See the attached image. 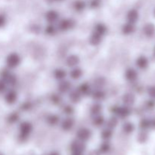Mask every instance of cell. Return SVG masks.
<instances>
[{
	"instance_id": "1",
	"label": "cell",
	"mask_w": 155,
	"mask_h": 155,
	"mask_svg": "<svg viewBox=\"0 0 155 155\" xmlns=\"http://www.w3.org/2000/svg\"><path fill=\"white\" fill-rule=\"evenodd\" d=\"M33 127L29 121H23L19 125V139L22 142L27 140L31 133L33 132Z\"/></svg>"
},
{
	"instance_id": "2",
	"label": "cell",
	"mask_w": 155,
	"mask_h": 155,
	"mask_svg": "<svg viewBox=\"0 0 155 155\" xmlns=\"http://www.w3.org/2000/svg\"><path fill=\"white\" fill-rule=\"evenodd\" d=\"M110 111L121 119H125L131 114V109L130 107L126 105L113 106L110 109Z\"/></svg>"
},
{
	"instance_id": "3",
	"label": "cell",
	"mask_w": 155,
	"mask_h": 155,
	"mask_svg": "<svg viewBox=\"0 0 155 155\" xmlns=\"http://www.w3.org/2000/svg\"><path fill=\"white\" fill-rule=\"evenodd\" d=\"M21 58L19 54L16 52H12L8 54L5 58V64L9 69H14L19 66Z\"/></svg>"
},
{
	"instance_id": "4",
	"label": "cell",
	"mask_w": 155,
	"mask_h": 155,
	"mask_svg": "<svg viewBox=\"0 0 155 155\" xmlns=\"http://www.w3.org/2000/svg\"><path fill=\"white\" fill-rule=\"evenodd\" d=\"M1 79L4 80L6 84L9 85V86H14L18 83V79H17L16 76L14 75L8 70H4L2 71Z\"/></svg>"
},
{
	"instance_id": "5",
	"label": "cell",
	"mask_w": 155,
	"mask_h": 155,
	"mask_svg": "<svg viewBox=\"0 0 155 155\" xmlns=\"http://www.w3.org/2000/svg\"><path fill=\"white\" fill-rule=\"evenodd\" d=\"M75 26V21L73 19L65 18V19L61 20L58 24V30L60 31L64 32L73 29Z\"/></svg>"
},
{
	"instance_id": "6",
	"label": "cell",
	"mask_w": 155,
	"mask_h": 155,
	"mask_svg": "<svg viewBox=\"0 0 155 155\" xmlns=\"http://www.w3.org/2000/svg\"><path fill=\"white\" fill-rule=\"evenodd\" d=\"M92 131L86 127H81L77 130V133H76L77 139L84 142L90 139V138L92 137Z\"/></svg>"
},
{
	"instance_id": "7",
	"label": "cell",
	"mask_w": 155,
	"mask_h": 155,
	"mask_svg": "<svg viewBox=\"0 0 155 155\" xmlns=\"http://www.w3.org/2000/svg\"><path fill=\"white\" fill-rule=\"evenodd\" d=\"M86 144L84 142L78 140H74L71 144V151L72 154H83L86 151Z\"/></svg>"
},
{
	"instance_id": "8",
	"label": "cell",
	"mask_w": 155,
	"mask_h": 155,
	"mask_svg": "<svg viewBox=\"0 0 155 155\" xmlns=\"http://www.w3.org/2000/svg\"><path fill=\"white\" fill-rule=\"evenodd\" d=\"M4 99L6 104H14L18 100V93L15 89H9L5 94Z\"/></svg>"
},
{
	"instance_id": "9",
	"label": "cell",
	"mask_w": 155,
	"mask_h": 155,
	"mask_svg": "<svg viewBox=\"0 0 155 155\" xmlns=\"http://www.w3.org/2000/svg\"><path fill=\"white\" fill-rule=\"evenodd\" d=\"M124 77H125V79L127 81L130 82V83H133V82L136 81V80L138 79L139 74H138L137 71L135 70L134 68H130L126 70Z\"/></svg>"
},
{
	"instance_id": "10",
	"label": "cell",
	"mask_w": 155,
	"mask_h": 155,
	"mask_svg": "<svg viewBox=\"0 0 155 155\" xmlns=\"http://www.w3.org/2000/svg\"><path fill=\"white\" fill-rule=\"evenodd\" d=\"M71 88H72V84H71V82L68 81V80H61L60 83L58 85V92L61 94L70 92L71 90Z\"/></svg>"
},
{
	"instance_id": "11",
	"label": "cell",
	"mask_w": 155,
	"mask_h": 155,
	"mask_svg": "<svg viewBox=\"0 0 155 155\" xmlns=\"http://www.w3.org/2000/svg\"><path fill=\"white\" fill-rule=\"evenodd\" d=\"M74 124H75V120L73 118L68 117L61 121V127L64 131H70L74 127Z\"/></svg>"
},
{
	"instance_id": "12",
	"label": "cell",
	"mask_w": 155,
	"mask_h": 155,
	"mask_svg": "<svg viewBox=\"0 0 155 155\" xmlns=\"http://www.w3.org/2000/svg\"><path fill=\"white\" fill-rule=\"evenodd\" d=\"M45 18L48 24H53L58 20L59 14L54 10H49L45 13Z\"/></svg>"
},
{
	"instance_id": "13",
	"label": "cell",
	"mask_w": 155,
	"mask_h": 155,
	"mask_svg": "<svg viewBox=\"0 0 155 155\" xmlns=\"http://www.w3.org/2000/svg\"><path fill=\"white\" fill-rule=\"evenodd\" d=\"M80 59L77 54H71L66 58V64L70 68H75L80 64Z\"/></svg>"
},
{
	"instance_id": "14",
	"label": "cell",
	"mask_w": 155,
	"mask_h": 155,
	"mask_svg": "<svg viewBox=\"0 0 155 155\" xmlns=\"http://www.w3.org/2000/svg\"><path fill=\"white\" fill-rule=\"evenodd\" d=\"M91 95H92V98H93V100L99 102L100 101H102V100L104 99V98L106 96V94L102 90V89H96L92 91Z\"/></svg>"
},
{
	"instance_id": "15",
	"label": "cell",
	"mask_w": 155,
	"mask_h": 155,
	"mask_svg": "<svg viewBox=\"0 0 155 155\" xmlns=\"http://www.w3.org/2000/svg\"><path fill=\"white\" fill-rule=\"evenodd\" d=\"M93 32L103 37V36H105L106 33H107V27H106L105 24H103V23H97L95 25V27H94Z\"/></svg>"
},
{
	"instance_id": "16",
	"label": "cell",
	"mask_w": 155,
	"mask_h": 155,
	"mask_svg": "<svg viewBox=\"0 0 155 155\" xmlns=\"http://www.w3.org/2000/svg\"><path fill=\"white\" fill-rule=\"evenodd\" d=\"M135 101H136L135 95L133 94L130 93V92L124 94L122 97V101L124 104L126 106H128V107L133 105L135 103Z\"/></svg>"
},
{
	"instance_id": "17",
	"label": "cell",
	"mask_w": 155,
	"mask_h": 155,
	"mask_svg": "<svg viewBox=\"0 0 155 155\" xmlns=\"http://www.w3.org/2000/svg\"><path fill=\"white\" fill-rule=\"evenodd\" d=\"M127 22L131 23V24H135L137 21L139 20V12L135 9H131L127 12Z\"/></svg>"
},
{
	"instance_id": "18",
	"label": "cell",
	"mask_w": 155,
	"mask_h": 155,
	"mask_svg": "<svg viewBox=\"0 0 155 155\" xmlns=\"http://www.w3.org/2000/svg\"><path fill=\"white\" fill-rule=\"evenodd\" d=\"M148 59L145 56H139L136 61V65L138 68L141 70H145L148 68Z\"/></svg>"
},
{
	"instance_id": "19",
	"label": "cell",
	"mask_w": 155,
	"mask_h": 155,
	"mask_svg": "<svg viewBox=\"0 0 155 155\" xmlns=\"http://www.w3.org/2000/svg\"><path fill=\"white\" fill-rule=\"evenodd\" d=\"M78 91L82 95H91L92 90L89 83H83L78 87Z\"/></svg>"
},
{
	"instance_id": "20",
	"label": "cell",
	"mask_w": 155,
	"mask_h": 155,
	"mask_svg": "<svg viewBox=\"0 0 155 155\" xmlns=\"http://www.w3.org/2000/svg\"><path fill=\"white\" fill-rule=\"evenodd\" d=\"M83 74V70L80 69V68H77V67L73 68V69L70 71V77H71V78L74 80H79L80 78H81Z\"/></svg>"
},
{
	"instance_id": "21",
	"label": "cell",
	"mask_w": 155,
	"mask_h": 155,
	"mask_svg": "<svg viewBox=\"0 0 155 155\" xmlns=\"http://www.w3.org/2000/svg\"><path fill=\"white\" fill-rule=\"evenodd\" d=\"M143 32L145 36L148 37H151L155 33V26L151 23L145 24L143 28Z\"/></svg>"
},
{
	"instance_id": "22",
	"label": "cell",
	"mask_w": 155,
	"mask_h": 155,
	"mask_svg": "<svg viewBox=\"0 0 155 155\" xmlns=\"http://www.w3.org/2000/svg\"><path fill=\"white\" fill-rule=\"evenodd\" d=\"M121 30H122V33L124 35H131L134 33L136 27H135V25L133 24L127 22L125 24H124Z\"/></svg>"
},
{
	"instance_id": "23",
	"label": "cell",
	"mask_w": 155,
	"mask_h": 155,
	"mask_svg": "<svg viewBox=\"0 0 155 155\" xmlns=\"http://www.w3.org/2000/svg\"><path fill=\"white\" fill-rule=\"evenodd\" d=\"M82 95L80 93L77 89H74V90H71L69 94V99L71 102L73 103H77L81 100Z\"/></svg>"
},
{
	"instance_id": "24",
	"label": "cell",
	"mask_w": 155,
	"mask_h": 155,
	"mask_svg": "<svg viewBox=\"0 0 155 155\" xmlns=\"http://www.w3.org/2000/svg\"><path fill=\"white\" fill-rule=\"evenodd\" d=\"M53 76H54V79L61 81V80H64L65 77H67V72L65 70L62 69V68H57L53 72Z\"/></svg>"
},
{
	"instance_id": "25",
	"label": "cell",
	"mask_w": 155,
	"mask_h": 155,
	"mask_svg": "<svg viewBox=\"0 0 155 155\" xmlns=\"http://www.w3.org/2000/svg\"><path fill=\"white\" fill-rule=\"evenodd\" d=\"M102 38V36H99L98 34L93 32L90 36V37H89V43H90V45H93V46H97V45H98L101 42Z\"/></svg>"
},
{
	"instance_id": "26",
	"label": "cell",
	"mask_w": 155,
	"mask_h": 155,
	"mask_svg": "<svg viewBox=\"0 0 155 155\" xmlns=\"http://www.w3.org/2000/svg\"><path fill=\"white\" fill-rule=\"evenodd\" d=\"M45 121L50 126H55L60 122V117L57 114H49L45 118Z\"/></svg>"
},
{
	"instance_id": "27",
	"label": "cell",
	"mask_w": 155,
	"mask_h": 155,
	"mask_svg": "<svg viewBox=\"0 0 155 155\" xmlns=\"http://www.w3.org/2000/svg\"><path fill=\"white\" fill-rule=\"evenodd\" d=\"M101 110H102V105L98 101H96L95 103H94L90 107V114L93 117L98 114H101Z\"/></svg>"
},
{
	"instance_id": "28",
	"label": "cell",
	"mask_w": 155,
	"mask_h": 155,
	"mask_svg": "<svg viewBox=\"0 0 155 155\" xmlns=\"http://www.w3.org/2000/svg\"><path fill=\"white\" fill-rule=\"evenodd\" d=\"M106 83V80L104 77H98L94 80L92 86H93L94 89H102Z\"/></svg>"
},
{
	"instance_id": "29",
	"label": "cell",
	"mask_w": 155,
	"mask_h": 155,
	"mask_svg": "<svg viewBox=\"0 0 155 155\" xmlns=\"http://www.w3.org/2000/svg\"><path fill=\"white\" fill-rule=\"evenodd\" d=\"M104 123H105V120L102 115L98 114L96 116H94L93 120H92V124H93L94 127H101L103 125H104Z\"/></svg>"
},
{
	"instance_id": "30",
	"label": "cell",
	"mask_w": 155,
	"mask_h": 155,
	"mask_svg": "<svg viewBox=\"0 0 155 155\" xmlns=\"http://www.w3.org/2000/svg\"><path fill=\"white\" fill-rule=\"evenodd\" d=\"M110 148H111V146H110V144L109 143L108 141H104L100 145L98 151L101 154H106L110 151Z\"/></svg>"
},
{
	"instance_id": "31",
	"label": "cell",
	"mask_w": 155,
	"mask_h": 155,
	"mask_svg": "<svg viewBox=\"0 0 155 155\" xmlns=\"http://www.w3.org/2000/svg\"><path fill=\"white\" fill-rule=\"evenodd\" d=\"M118 124V120L116 117H111L109 118L105 123H104V125H105V128L110 129V130H113L114 128L117 127Z\"/></svg>"
},
{
	"instance_id": "32",
	"label": "cell",
	"mask_w": 155,
	"mask_h": 155,
	"mask_svg": "<svg viewBox=\"0 0 155 155\" xmlns=\"http://www.w3.org/2000/svg\"><path fill=\"white\" fill-rule=\"evenodd\" d=\"M122 130L126 134H130L135 130V126L131 122H126L123 124Z\"/></svg>"
},
{
	"instance_id": "33",
	"label": "cell",
	"mask_w": 155,
	"mask_h": 155,
	"mask_svg": "<svg viewBox=\"0 0 155 155\" xmlns=\"http://www.w3.org/2000/svg\"><path fill=\"white\" fill-rule=\"evenodd\" d=\"M19 120H20V114L19 113H18V112L16 111L9 114L8 116L7 117L8 123H9L10 124H16L17 122H18Z\"/></svg>"
},
{
	"instance_id": "34",
	"label": "cell",
	"mask_w": 155,
	"mask_h": 155,
	"mask_svg": "<svg viewBox=\"0 0 155 155\" xmlns=\"http://www.w3.org/2000/svg\"><path fill=\"white\" fill-rule=\"evenodd\" d=\"M112 136H113L112 130L108 128L104 129L101 133V137L104 141H109L111 139Z\"/></svg>"
},
{
	"instance_id": "35",
	"label": "cell",
	"mask_w": 155,
	"mask_h": 155,
	"mask_svg": "<svg viewBox=\"0 0 155 155\" xmlns=\"http://www.w3.org/2000/svg\"><path fill=\"white\" fill-rule=\"evenodd\" d=\"M57 33V28L52 25V24H49L45 29V33L48 36H54Z\"/></svg>"
},
{
	"instance_id": "36",
	"label": "cell",
	"mask_w": 155,
	"mask_h": 155,
	"mask_svg": "<svg viewBox=\"0 0 155 155\" xmlns=\"http://www.w3.org/2000/svg\"><path fill=\"white\" fill-rule=\"evenodd\" d=\"M50 101L54 105H58V104H60L61 103L62 98L58 94H52L51 95V97H50Z\"/></svg>"
},
{
	"instance_id": "37",
	"label": "cell",
	"mask_w": 155,
	"mask_h": 155,
	"mask_svg": "<svg viewBox=\"0 0 155 155\" xmlns=\"http://www.w3.org/2000/svg\"><path fill=\"white\" fill-rule=\"evenodd\" d=\"M138 142L140 143H144L148 140V133L145 130H142L137 136Z\"/></svg>"
},
{
	"instance_id": "38",
	"label": "cell",
	"mask_w": 155,
	"mask_h": 155,
	"mask_svg": "<svg viewBox=\"0 0 155 155\" xmlns=\"http://www.w3.org/2000/svg\"><path fill=\"white\" fill-rule=\"evenodd\" d=\"M151 127V120L148 119H142L139 123V128L142 130H146Z\"/></svg>"
},
{
	"instance_id": "39",
	"label": "cell",
	"mask_w": 155,
	"mask_h": 155,
	"mask_svg": "<svg viewBox=\"0 0 155 155\" xmlns=\"http://www.w3.org/2000/svg\"><path fill=\"white\" fill-rule=\"evenodd\" d=\"M62 112H63L64 114H66L68 116H70V115H72L74 112V107H72L70 104H65V105L63 106L62 107Z\"/></svg>"
},
{
	"instance_id": "40",
	"label": "cell",
	"mask_w": 155,
	"mask_h": 155,
	"mask_svg": "<svg viewBox=\"0 0 155 155\" xmlns=\"http://www.w3.org/2000/svg\"><path fill=\"white\" fill-rule=\"evenodd\" d=\"M32 107H33V104L29 101L22 103L21 105V109L24 111H28L30 109H32Z\"/></svg>"
},
{
	"instance_id": "41",
	"label": "cell",
	"mask_w": 155,
	"mask_h": 155,
	"mask_svg": "<svg viewBox=\"0 0 155 155\" xmlns=\"http://www.w3.org/2000/svg\"><path fill=\"white\" fill-rule=\"evenodd\" d=\"M85 8L84 3L82 2H77L74 4V9H75L77 12H82L83 11Z\"/></svg>"
},
{
	"instance_id": "42",
	"label": "cell",
	"mask_w": 155,
	"mask_h": 155,
	"mask_svg": "<svg viewBox=\"0 0 155 155\" xmlns=\"http://www.w3.org/2000/svg\"><path fill=\"white\" fill-rule=\"evenodd\" d=\"M147 92H148V95L152 99H155V86H149L147 89Z\"/></svg>"
},
{
	"instance_id": "43",
	"label": "cell",
	"mask_w": 155,
	"mask_h": 155,
	"mask_svg": "<svg viewBox=\"0 0 155 155\" xmlns=\"http://www.w3.org/2000/svg\"><path fill=\"white\" fill-rule=\"evenodd\" d=\"M7 86L8 85L6 84L5 82L1 79V80H0V94L5 92L6 89H7Z\"/></svg>"
},
{
	"instance_id": "44",
	"label": "cell",
	"mask_w": 155,
	"mask_h": 155,
	"mask_svg": "<svg viewBox=\"0 0 155 155\" xmlns=\"http://www.w3.org/2000/svg\"><path fill=\"white\" fill-rule=\"evenodd\" d=\"M6 22H7L6 17L4 15L0 14V29L2 28V27H4L5 26Z\"/></svg>"
},
{
	"instance_id": "45",
	"label": "cell",
	"mask_w": 155,
	"mask_h": 155,
	"mask_svg": "<svg viewBox=\"0 0 155 155\" xmlns=\"http://www.w3.org/2000/svg\"><path fill=\"white\" fill-rule=\"evenodd\" d=\"M155 106V103L154 101H148L146 103V107L148 109H152L154 108Z\"/></svg>"
},
{
	"instance_id": "46",
	"label": "cell",
	"mask_w": 155,
	"mask_h": 155,
	"mask_svg": "<svg viewBox=\"0 0 155 155\" xmlns=\"http://www.w3.org/2000/svg\"><path fill=\"white\" fill-rule=\"evenodd\" d=\"M100 154H100L98 151H92L89 154V155H100Z\"/></svg>"
},
{
	"instance_id": "47",
	"label": "cell",
	"mask_w": 155,
	"mask_h": 155,
	"mask_svg": "<svg viewBox=\"0 0 155 155\" xmlns=\"http://www.w3.org/2000/svg\"><path fill=\"white\" fill-rule=\"evenodd\" d=\"M151 127H152V128H155V118L151 120Z\"/></svg>"
},
{
	"instance_id": "48",
	"label": "cell",
	"mask_w": 155,
	"mask_h": 155,
	"mask_svg": "<svg viewBox=\"0 0 155 155\" xmlns=\"http://www.w3.org/2000/svg\"><path fill=\"white\" fill-rule=\"evenodd\" d=\"M48 155H60V154L58 151H52V152L50 153Z\"/></svg>"
},
{
	"instance_id": "49",
	"label": "cell",
	"mask_w": 155,
	"mask_h": 155,
	"mask_svg": "<svg viewBox=\"0 0 155 155\" xmlns=\"http://www.w3.org/2000/svg\"><path fill=\"white\" fill-rule=\"evenodd\" d=\"M72 155H83V154H73Z\"/></svg>"
},
{
	"instance_id": "50",
	"label": "cell",
	"mask_w": 155,
	"mask_h": 155,
	"mask_svg": "<svg viewBox=\"0 0 155 155\" xmlns=\"http://www.w3.org/2000/svg\"><path fill=\"white\" fill-rule=\"evenodd\" d=\"M154 55L155 56V48H154Z\"/></svg>"
},
{
	"instance_id": "51",
	"label": "cell",
	"mask_w": 155,
	"mask_h": 155,
	"mask_svg": "<svg viewBox=\"0 0 155 155\" xmlns=\"http://www.w3.org/2000/svg\"><path fill=\"white\" fill-rule=\"evenodd\" d=\"M0 155H2V154H1V153H0Z\"/></svg>"
},
{
	"instance_id": "52",
	"label": "cell",
	"mask_w": 155,
	"mask_h": 155,
	"mask_svg": "<svg viewBox=\"0 0 155 155\" xmlns=\"http://www.w3.org/2000/svg\"><path fill=\"white\" fill-rule=\"evenodd\" d=\"M154 15H155V10H154Z\"/></svg>"
}]
</instances>
